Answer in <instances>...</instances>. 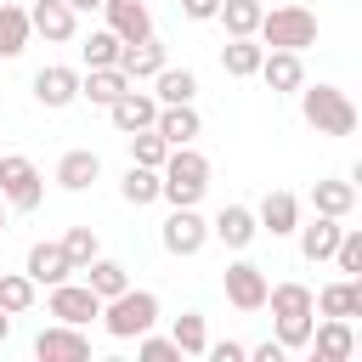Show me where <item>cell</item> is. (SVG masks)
<instances>
[{
	"label": "cell",
	"mask_w": 362,
	"mask_h": 362,
	"mask_svg": "<svg viewBox=\"0 0 362 362\" xmlns=\"http://www.w3.org/2000/svg\"><path fill=\"white\" fill-rule=\"evenodd\" d=\"M226 249H249L255 243V232H260V221H255V209H243V204H226L221 215H215V226H209Z\"/></svg>",
	"instance_id": "obj_20"
},
{
	"label": "cell",
	"mask_w": 362,
	"mask_h": 362,
	"mask_svg": "<svg viewBox=\"0 0 362 362\" xmlns=\"http://www.w3.org/2000/svg\"><path fill=\"white\" fill-rule=\"evenodd\" d=\"M260 11H266L260 0H221L215 17L226 23V40H238V34H255V28H260Z\"/></svg>",
	"instance_id": "obj_31"
},
{
	"label": "cell",
	"mask_w": 362,
	"mask_h": 362,
	"mask_svg": "<svg viewBox=\"0 0 362 362\" xmlns=\"http://www.w3.org/2000/svg\"><path fill=\"white\" fill-rule=\"evenodd\" d=\"M209 243V226H204V215H198V204H187V209H170V221H164V249L170 255H198Z\"/></svg>",
	"instance_id": "obj_9"
},
{
	"label": "cell",
	"mask_w": 362,
	"mask_h": 362,
	"mask_svg": "<svg viewBox=\"0 0 362 362\" xmlns=\"http://www.w3.org/2000/svg\"><path fill=\"white\" fill-rule=\"evenodd\" d=\"M158 322V294L153 288H119L113 300H102V328L113 339H136Z\"/></svg>",
	"instance_id": "obj_4"
},
{
	"label": "cell",
	"mask_w": 362,
	"mask_h": 362,
	"mask_svg": "<svg viewBox=\"0 0 362 362\" xmlns=\"http://www.w3.org/2000/svg\"><path fill=\"white\" fill-rule=\"evenodd\" d=\"M6 334H11V311H0V345H6Z\"/></svg>",
	"instance_id": "obj_44"
},
{
	"label": "cell",
	"mask_w": 362,
	"mask_h": 362,
	"mask_svg": "<svg viewBox=\"0 0 362 362\" xmlns=\"http://www.w3.org/2000/svg\"><path fill=\"white\" fill-rule=\"evenodd\" d=\"M119 45H124V40H119L113 28H96V34L79 45V51H85V68H119Z\"/></svg>",
	"instance_id": "obj_35"
},
{
	"label": "cell",
	"mask_w": 362,
	"mask_h": 362,
	"mask_svg": "<svg viewBox=\"0 0 362 362\" xmlns=\"http://www.w3.org/2000/svg\"><path fill=\"white\" fill-rule=\"evenodd\" d=\"M45 311H51L57 322H74V328H85L90 317H102V300H96L85 283H51V300H45Z\"/></svg>",
	"instance_id": "obj_8"
},
{
	"label": "cell",
	"mask_w": 362,
	"mask_h": 362,
	"mask_svg": "<svg viewBox=\"0 0 362 362\" xmlns=\"http://www.w3.org/2000/svg\"><path fill=\"white\" fill-rule=\"evenodd\" d=\"M23 11H28V28L45 34L51 45L74 40V28H79V11H74L68 0H34V6H23Z\"/></svg>",
	"instance_id": "obj_11"
},
{
	"label": "cell",
	"mask_w": 362,
	"mask_h": 362,
	"mask_svg": "<svg viewBox=\"0 0 362 362\" xmlns=\"http://www.w3.org/2000/svg\"><path fill=\"white\" fill-rule=\"evenodd\" d=\"M23 272L34 277V288H40V283L51 288V283H68L74 260L62 255V243H34V249H28V260H23Z\"/></svg>",
	"instance_id": "obj_18"
},
{
	"label": "cell",
	"mask_w": 362,
	"mask_h": 362,
	"mask_svg": "<svg viewBox=\"0 0 362 362\" xmlns=\"http://www.w3.org/2000/svg\"><path fill=\"white\" fill-rule=\"evenodd\" d=\"M68 6H74V11H102L107 0H68Z\"/></svg>",
	"instance_id": "obj_43"
},
{
	"label": "cell",
	"mask_w": 362,
	"mask_h": 362,
	"mask_svg": "<svg viewBox=\"0 0 362 362\" xmlns=\"http://www.w3.org/2000/svg\"><path fill=\"white\" fill-rule=\"evenodd\" d=\"M311 351H317V362H345L351 351H356V334H351V317H322V328L311 322V339H305Z\"/></svg>",
	"instance_id": "obj_13"
},
{
	"label": "cell",
	"mask_w": 362,
	"mask_h": 362,
	"mask_svg": "<svg viewBox=\"0 0 362 362\" xmlns=\"http://www.w3.org/2000/svg\"><path fill=\"white\" fill-rule=\"evenodd\" d=\"M322 317H362V277H339L322 294H311Z\"/></svg>",
	"instance_id": "obj_24"
},
{
	"label": "cell",
	"mask_w": 362,
	"mask_h": 362,
	"mask_svg": "<svg viewBox=\"0 0 362 362\" xmlns=\"http://www.w3.org/2000/svg\"><path fill=\"white\" fill-rule=\"evenodd\" d=\"M62 255H68L74 272H79L85 260H96V232H90V226H68V232H62Z\"/></svg>",
	"instance_id": "obj_37"
},
{
	"label": "cell",
	"mask_w": 362,
	"mask_h": 362,
	"mask_svg": "<svg viewBox=\"0 0 362 362\" xmlns=\"http://www.w3.org/2000/svg\"><path fill=\"white\" fill-rule=\"evenodd\" d=\"M181 11H187L192 23H209V17L221 11V0H181Z\"/></svg>",
	"instance_id": "obj_41"
},
{
	"label": "cell",
	"mask_w": 362,
	"mask_h": 362,
	"mask_svg": "<svg viewBox=\"0 0 362 362\" xmlns=\"http://www.w3.org/2000/svg\"><path fill=\"white\" fill-rule=\"evenodd\" d=\"M221 288H226V300L238 305V311H260L266 305V272L255 266V260H232L226 272H221Z\"/></svg>",
	"instance_id": "obj_7"
},
{
	"label": "cell",
	"mask_w": 362,
	"mask_h": 362,
	"mask_svg": "<svg viewBox=\"0 0 362 362\" xmlns=\"http://www.w3.org/2000/svg\"><path fill=\"white\" fill-rule=\"evenodd\" d=\"M40 198H45V175L34 170V158L0 153V204L6 209H40Z\"/></svg>",
	"instance_id": "obj_6"
},
{
	"label": "cell",
	"mask_w": 362,
	"mask_h": 362,
	"mask_svg": "<svg viewBox=\"0 0 362 362\" xmlns=\"http://www.w3.org/2000/svg\"><path fill=\"white\" fill-rule=\"evenodd\" d=\"M79 272H85V288H90L96 300H113L119 288H130V277H124L119 260H102V255H96V260H85Z\"/></svg>",
	"instance_id": "obj_30"
},
{
	"label": "cell",
	"mask_w": 362,
	"mask_h": 362,
	"mask_svg": "<svg viewBox=\"0 0 362 362\" xmlns=\"http://www.w3.org/2000/svg\"><path fill=\"white\" fill-rule=\"evenodd\" d=\"M130 90V79H124V68H90V74H79V96L85 102H96V107H107V102H119Z\"/></svg>",
	"instance_id": "obj_26"
},
{
	"label": "cell",
	"mask_w": 362,
	"mask_h": 362,
	"mask_svg": "<svg viewBox=\"0 0 362 362\" xmlns=\"http://www.w3.org/2000/svg\"><path fill=\"white\" fill-rule=\"evenodd\" d=\"M266 305H272L277 345H283V351H305V339H311V317H317L311 288H305V283H277V288H266Z\"/></svg>",
	"instance_id": "obj_2"
},
{
	"label": "cell",
	"mask_w": 362,
	"mask_h": 362,
	"mask_svg": "<svg viewBox=\"0 0 362 362\" xmlns=\"http://www.w3.org/2000/svg\"><path fill=\"white\" fill-rule=\"evenodd\" d=\"M28 40H34V28H28L23 0H0V57H23Z\"/></svg>",
	"instance_id": "obj_25"
},
{
	"label": "cell",
	"mask_w": 362,
	"mask_h": 362,
	"mask_svg": "<svg viewBox=\"0 0 362 362\" xmlns=\"http://www.w3.org/2000/svg\"><path fill=\"white\" fill-rule=\"evenodd\" d=\"M209 187V158L187 141V147H170L164 164H158V198H170V209H187L198 204Z\"/></svg>",
	"instance_id": "obj_1"
},
{
	"label": "cell",
	"mask_w": 362,
	"mask_h": 362,
	"mask_svg": "<svg viewBox=\"0 0 362 362\" xmlns=\"http://www.w3.org/2000/svg\"><path fill=\"white\" fill-rule=\"evenodd\" d=\"M136 356H141V362H175L181 351H175V339H158V334L147 328V334H136Z\"/></svg>",
	"instance_id": "obj_39"
},
{
	"label": "cell",
	"mask_w": 362,
	"mask_h": 362,
	"mask_svg": "<svg viewBox=\"0 0 362 362\" xmlns=\"http://www.w3.org/2000/svg\"><path fill=\"white\" fill-rule=\"evenodd\" d=\"M311 209L345 221V215L356 209V187H351V181H317V187H311Z\"/></svg>",
	"instance_id": "obj_29"
},
{
	"label": "cell",
	"mask_w": 362,
	"mask_h": 362,
	"mask_svg": "<svg viewBox=\"0 0 362 362\" xmlns=\"http://www.w3.org/2000/svg\"><path fill=\"white\" fill-rule=\"evenodd\" d=\"M260 57H266V45H260L255 34H238V40L221 45V68H226L232 79H255V74H260Z\"/></svg>",
	"instance_id": "obj_21"
},
{
	"label": "cell",
	"mask_w": 362,
	"mask_h": 362,
	"mask_svg": "<svg viewBox=\"0 0 362 362\" xmlns=\"http://www.w3.org/2000/svg\"><path fill=\"white\" fill-rule=\"evenodd\" d=\"M119 68H124V79L136 85V79H153L158 68H164V45L147 34V40H130V45H119Z\"/></svg>",
	"instance_id": "obj_19"
},
{
	"label": "cell",
	"mask_w": 362,
	"mask_h": 362,
	"mask_svg": "<svg viewBox=\"0 0 362 362\" xmlns=\"http://www.w3.org/2000/svg\"><path fill=\"white\" fill-rule=\"evenodd\" d=\"M260 79H266L272 90H300V85H305L300 51H266V57H260Z\"/></svg>",
	"instance_id": "obj_22"
},
{
	"label": "cell",
	"mask_w": 362,
	"mask_h": 362,
	"mask_svg": "<svg viewBox=\"0 0 362 362\" xmlns=\"http://www.w3.org/2000/svg\"><path fill=\"white\" fill-rule=\"evenodd\" d=\"M0 238H6V209H0Z\"/></svg>",
	"instance_id": "obj_45"
},
{
	"label": "cell",
	"mask_w": 362,
	"mask_h": 362,
	"mask_svg": "<svg viewBox=\"0 0 362 362\" xmlns=\"http://www.w3.org/2000/svg\"><path fill=\"white\" fill-rule=\"evenodd\" d=\"M107 113H113V130H119V136H130V130H147V124L158 119V96L130 85L119 102H107Z\"/></svg>",
	"instance_id": "obj_12"
},
{
	"label": "cell",
	"mask_w": 362,
	"mask_h": 362,
	"mask_svg": "<svg viewBox=\"0 0 362 362\" xmlns=\"http://www.w3.org/2000/svg\"><path fill=\"white\" fill-rule=\"evenodd\" d=\"M102 11H107V28H113L124 45L153 34V11H147V0H107Z\"/></svg>",
	"instance_id": "obj_15"
},
{
	"label": "cell",
	"mask_w": 362,
	"mask_h": 362,
	"mask_svg": "<svg viewBox=\"0 0 362 362\" xmlns=\"http://www.w3.org/2000/svg\"><path fill=\"white\" fill-rule=\"evenodd\" d=\"M204 356H215V362H249V345H238V339H221V345H204Z\"/></svg>",
	"instance_id": "obj_40"
},
{
	"label": "cell",
	"mask_w": 362,
	"mask_h": 362,
	"mask_svg": "<svg viewBox=\"0 0 362 362\" xmlns=\"http://www.w3.org/2000/svg\"><path fill=\"white\" fill-rule=\"evenodd\" d=\"M175 351L181 356H204V345H209V328H204V311H181L175 317Z\"/></svg>",
	"instance_id": "obj_33"
},
{
	"label": "cell",
	"mask_w": 362,
	"mask_h": 362,
	"mask_svg": "<svg viewBox=\"0 0 362 362\" xmlns=\"http://www.w3.org/2000/svg\"><path fill=\"white\" fill-rule=\"evenodd\" d=\"M153 85H158V90H153L158 107H170V102H192V96H198V74H192V68H170V62L153 74Z\"/></svg>",
	"instance_id": "obj_28"
},
{
	"label": "cell",
	"mask_w": 362,
	"mask_h": 362,
	"mask_svg": "<svg viewBox=\"0 0 362 362\" xmlns=\"http://www.w3.org/2000/svg\"><path fill=\"white\" fill-rule=\"evenodd\" d=\"M153 130L170 141V147H187L198 130H204V119H198V107L192 102H170V107H158V119H153Z\"/></svg>",
	"instance_id": "obj_17"
},
{
	"label": "cell",
	"mask_w": 362,
	"mask_h": 362,
	"mask_svg": "<svg viewBox=\"0 0 362 362\" xmlns=\"http://www.w3.org/2000/svg\"><path fill=\"white\" fill-rule=\"evenodd\" d=\"M249 356H255V362H283L288 351H283L277 339H260V345H249Z\"/></svg>",
	"instance_id": "obj_42"
},
{
	"label": "cell",
	"mask_w": 362,
	"mask_h": 362,
	"mask_svg": "<svg viewBox=\"0 0 362 362\" xmlns=\"http://www.w3.org/2000/svg\"><path fill=\"white\" fill-rule=\"evenodd\" d=\"M34 305V277L28 272H0V311H28Z\"/></svg>",
	"instance_id": "obj_34"
},
{
	"label": "cell",
	"mask_w": 362,
	"mask_h": 362,
	"mask_svg": "<svg viewBox=\"0 0 362 362\" xmlns=\"http://www.w3.org/2000/svg\"><path fill=\"white\" fill-rule=\"evenodd\" d=\"M34 96H40V107H68V102H79V68H62V62L40 68V74H34Z\"/></svg>",
	"instance_id": "obj_14"
},
{
	"label": "cell",
	"mask_w": 362,
	"mask_h": 362,
	"mask_svg": "<svg viewBox=\"0 0 362 362\" xmlns=\"http://www.w3.org/2000/svg\"><path fill=\"white\" fill-rule=\"evenodd\" d=\"M119 198H124V204H136V209H141V204H153V198H158V170L130 164V170H124V181H119Z\"/></svg>",
	"instance_id": "obj_32"
},
{
	"label": "cell",
	"mask_w": 362,
	"mask_h": 362,
	"mask_svg": "<svg viewBox=\"0 0 362 362\" xmlns=\"http://www.w3.org/2000/svg\"><path fill=\"white\" fill-rule=\"evenodd\" d=\"M328 260H334V266H339V272H345V277H356V272H362V232H351V226H345V232H339V243H334V255H328Z\"/></svg>",
	"instance_id": "obj_38"
},
{
	"label": "cell",
	"mask_w": 362,
	"mask_h": 362,
	"mask_svg": "<svg viewBox=\"0 0 362 362\" xmlns=\"http://www.w3.org/2000/svg\"><path fill=\"white\" fill-rule=\"evenodd\" d=\"M255 221H260V232H272V238H288V232L300 226V198L277 187V192H266V198H260Z\"/></svg>",
	"instance_id": "obj_16"
},
{
	"label": "cell",
	"mask_w": 362,
	"mask_h": 362,
	"mask_svg": "<svg viewBox=\"0 0 362 362\" xmlns=\"http://www.w3.org/2000/svg\"><path fill=\"white\" fill-rule=\"evenodd\" d=\"M34 356L40 362H85L90 356V339L74 322H57V328H40L34 334Z\"/></svg>",
	"instance_id": "obj_10"
},
{
	"label": "cell",
	"mask_w": 362,
	"mask_h": 362,
	"mask_svg": "<svg viewBox=\"0 0 362 362\" xmlns=\"http://www.w3.org/2000/svg\"><path fill=\"white\" fill-rule=\"evenodd\" d=\"M164 153H170V141L147 124V130H130V164H147V170H158L164 164Z\"/></svg>",
	"instance_id": "obj_36"
},
{
	"label": "cell",
	"mask_w": 362,
	"mask_h": 362,
	"mask_svg": "<svg viewBox=\"0 0 362 362\" xmlns=\"http://www.w3.org/2000/svg\"><path fill=\"white\" fill-rule=\"evenodd\" d=\"M294 232H300V255L317 266V260H328V255H334V243H339V232H345V226H339L334 215H317L311 226H294Z\"/></svg>",
	"instance_id": "obj_27"
},
{
	"label": "cell",
	"mask_w": 362,
	"mask_h": 362,
	"mask_svg": "<svg viewBox=\"0 0 362 362\" xmlns=\"http://www.w3.org/2000/svg\"><path fill=\"white\" fill-rule=\"evenodd\" d=\"M255 34L272 51H305V45H317V17L305 6H277V11H260Z\"/></svg>",
	"instance_id": "obj_5"
},
{
	"label": "cell",
	"mask_w": 362,
	"mask_h": 362,
	"mask_svg": "<svg viewBox=\"0 0 362 362\" xmlns=\"http://www.w3.org/2000/svg\"><path fill=\"white\" fill-rule=\"evenodd\" d=\"M300 113L317 136H351L356 130V107L339 85H300Z\"/></svg>",
	"instance_id": "obj_3"
},
{
	"label": "cell",
	"mask_w": 362,
	"mask_h": 362,
	"mask_svg": "<svg viewBox=\"0 0 362 362\" xmlns=\"http://www.w3.org/2000/svg\"><path fill=\"white\" fill-rule=\"evenodd\" d=\"M96 175H102V158L90 147H74V153L57 158V187H68V192H85Z\"/></svg>",
	"instance_id": "obj_23"
}]
</instances>
